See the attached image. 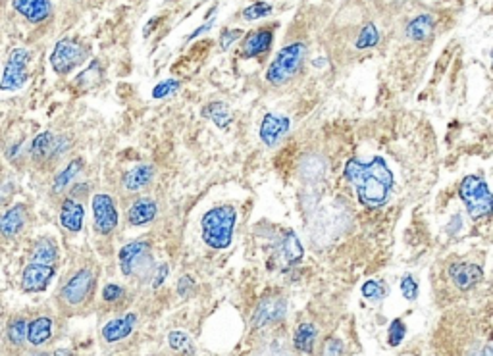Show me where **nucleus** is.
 <instances>
[{"mask_svg": "<svg viewBox=\"0 0 493 356\" xmlns=\"http://www.w3.org/2000/svg\"><path fill=\"white\" fill-rule=\"evenodd\" d=\"M214 23H216V20H210V21H208V23H203L201 28L195 29V31H193V33H191V35L187 37V41H195L197 37H201V35H203V33H206V31H210V29L214 28Z\"/></svg>", "mask_w": 493, "mask_h": 356, "instance_id": "obj_47", "label": "nucleus"}, {"mask_svg": "<svg viewBox=\"0 0 493 356\" xmlns=\"http://www.w3.org/2000/svg\"><path fill=\"white\" fill-rule=\"evenodd\" d=\"M179 87H182V83L177 79H164V81H160V83H156L153 87V98L155 100H162V98L172 97V95H176L179 91Z\"/></svg>", "mask_w": 493, "mask_h": 356, "instance_id": "obj_37", "label": "nucleus"}, {"mask_svg": "<svg viewBox=\"0 0 493 356\" xmlns=\"http://www.w3.org/2000/svg\"><path fill=\"white\" fill-rule=\"evenodd\" d=\"M12 6L18 14L33 25L44 23L52 16L50 0H12Z\"/></svg>", "mask_w": 493, "mask_h": 356, "instance_id": "obj_19", "label": "nucleus"}, {"mask_svg": "<svg viewBox=\"0 0 493 356\" xmlns=\"http://www.w3.org/2000/svg\"><path fill=\"white\" fill-rule=\"evenodd\" d=\"M100 295H102V300H105L106 304H120L121 300L126 299L127 293L126 287L120 285V283H106L102 287Z\"/></svg>", "mask_w": 493, "mask_h": 356, "instance_id": "obj_36", "label": "nucleus"}, {"mask_svg": "<svg viewBox=\"0 0 493 356\" xmlns=\"http://www.w3.org/2000/svg\"><path fill=\"white\" fill-rule=\"evenodd\" d=\"M449 278L461 291H468L482 281L484 272L478 264H470V262H457L449 268Z\"/></svg>", "mask_w": 493, "mask_h": 356, "instance_id": "obj_22", "label": "nucleus"}, {"mask_svg": "<svg viewBox=\"0 0 493 356\" xmlns=\"http://www.w3.org/2000/svg\"><path fill=\"white\" fill-rule=\"evenodd\" d=\"M168 272H170L168 264H162L156 268L155 273H153V289H158V287L162 285L164 281H166V278H168Z\"/></svg>", "mask_w": 493, "mask_h": 356, "instance_id": "obj_46", "label": "nucleus"}, {"mask_svg": "<svg viewBox=\"0 0 493 356\" xmlns=\"http://www.w3.org/2000/svg\"><path fill=\"white\" fill-rule=\"evenodd\" d=\"M272 44H274V31L272 29H254V31H249L245 39H243V42H241L239 54L245 60L264 57V54L270 52Z\"/></svg>", "mask_w": 493, "mask_h": 356, "instance_id": "obj_15", "label": "nucleus"}, {"mask_svg": "<svg viewBox=\"0 0 493 356\" xmlns=\"http://www.w3.org/2000/svg\"><path fill=\"white\" fill-rule=\"evenodd\" d=\"M458 196L465 203L468 216L473 220H484L493 214V195L487 183L478 175H466L458 187Z\"/></svg>", "mask_w": 493, "mask_h": 356, "instance_id": "obj_6", "label": "nucleus"}, {"mask_svg": "<svg viewBox=\"0 0 493 356\" xmlns=\"http://www.w3.org/2000/svg\"><path fill=\"white\" fill-rule=\"evenodd\" d=\"M399 287H401V295L405 299L410 300V302L416 300V297H418V283H416L412 275H405Z\"/></svg>", "mask_w": 493, "mask_h": 356, "instance_id": "obj_41", "label": "nucleus"}, {"mask_svg": "<svg viewBox=\"0 0 493 356\" xmlns=\"http://www.w3.org/2000/svg\"><path fill=\"white\" fill-rule=\"evenodd\" d=\"M28 356H57V350H37V352H29Z\"/></svg>", "mask_w": 493, "mask_h": 356, "instance_id": "obj_49", "label": "nucleus"}, {"mask_svg": "<svg viewBox=\"0 0 493 356\" xmlns=\"http://www.w3.org/2000/svg\"><path fill=\"white\" fill-rule=\"evenodd\" d=\"M68 196H70V198H73V201L83 203L85 198L89 196V183L76 182L70 189H68Z\"/></svg>", "mask_w": 493, "mask_h": 356, "instance_id": "obj_43", "label": "nucleus"}, {"mask_svg": "<svg viewBox=\"0 0 493 356\" xmlns=\"http://www.w3.org/2000/svg\"><path fill=\"white\" fill-rule=\"evenodd\" d=\"M405 331H407V328H405V324H403L401 320L391 321L388 329L389 345H391V347H399L403 339H405Z\"/></svg>", "mask_w": 493, "mask_h": 356, "instance_id": "obj_39", "label": "nucleus"}, {"mask_svg": "<svg viewBox=\"0 0 493 356\" xmlns=\"http://www.w3.org/2000/svg\"><path fill=\"white\" fill-rule=\"evenodd\" d=\"M309 49L303 41H295L285 44L274 60L270 62L266 70V81L274 87H283L289 81H293L301 70H303L304 60H307Z\"/></svg>", "mask_w": 493, "mask_h": 356, "instance_id": "obj_4", "label": "nucleus"}, {"mask_svg": "<svg viewBox=\"0 0 493 356\" xmlns=\"http://www.w3.org/2000/svg\"><path fill=\"white\" fill-rule=\"evenodd\" d=\"M434 33V18L428 14L416 16L415 20L407 25V37L415 42L428 41Z\"/></svg>", "mask_w": 493, "mask_h": 356, "instance_id": "obj_31", "label": "nucleus"}, {"mask_svg": "<svg viewBox=\"0 0 493 356\" xmlns=\"http://www.w3.org/2000/svg\"><path fill=\"white\" fill-rule=\"evenodd\" d=\"M386 295H388V289L381 285V283H378V281L370 280L362 285V297L368 300H376V302H380Z\"/></svg>", "mask_w": 493, "mask_h": 356, "instance_id": "obj_38", "label": "nucleus"}, {"mask_svg": "<svg viewBox=\"0 0 493 356\" xmlns=\"http://www.w3.org/2000/svg\"><path fill=\"white\" fill-rule=\"evenodd\" d=\"M153 179H155V166L143 162V164L133 166V168L129 170V172L121 177V189H124L126 193L135 195V193L145 191V189L153 183Z\"/></svg>", "mask_w": 493, "mask_h": 356, "instance_id": "obj_21", "label": "nucleus"}, {"mask_svg": "<svg viewBox=\"0 0 493 356\" xmlns=\"http://www.w3.org/2000/svg\"><path fill=\"white\" fill-rule=\"evenodd\" d=\"M251 356H287V350L278 343H266L264 347L256 349Z\"/></svg>", "mask_w": 493, "mask_h": 356, "instance_id": "obj_42", "label": "nucleus"}, {"mask_svg": "<svg viewBox=\"0 0 493 356\" xmlns=\"http://www.w3.org/2000/svg\"><path fill=\"white\" fill-rule=\"evenodd\" d=\"M89 58V50L83 42L71 37H62L50 52V68L57 76H70Z\"/></svg>", "mask_w": 493, "mask_h": 356, "instance_id": "obj_8", "label": "nucleus"}, {"mask_svg": "<svg viewBox=\"0 0 493 356\" xmlns=\"http://www.w3.org/2000/svg\"><path fill=\"white\" fill-rule=\"evenodd\" d=\"M52 337H54V318L47 314L35 316L28 324V343L33 349L47 345Z\"/></svg>", "mask_w": 493, "mask_h": 356, "instance_id": "obj_25", "label": "nucleus"}, {"mask_svg": "<svg viewBox=\"0 0 493 356\" xmlns=\"http://www.w3.org/2000/svg\"><path fill=\"white\" fill-rule=\"evenodd\" d=\"M71 150V139L66 133L42 131L29 145V160L37 166L57 164Z\"/></svg>", "mask_w": 493, "mask_h": 356, "instance_id": "obj_7", "label": "nucleus"}, {"mask_svg": "<svg viewBox=\"0 0 493 356\" xmlns=\"http://www.w3.org/2000/svg\"><path fill=\"white\" fill-rule=\"evenodd\" d=\"M97 291V272L91 266H81L73 270L71 275L66 278L60 289H58L57 300L66 312H83L85 308L93 302Z\"/></svg>", "mask_w": 493, "mask_h": 356, "instance_id": "obj_2", "label": "nucleus"}, {"mask_svg": "<svg viewBox=\"0 0 493 356\" xmlns=\"http://www.w3.org/2000/svg\"><path fill=\"white\" fill-rule=\"evenodd\" d=\"M480 356H493V347H486V349L482 350V355Z\"/></svg>", "mask_w": 493, "mask_h": 356, "instance_id": "obj_50", "label": "nucleus"}, {"mask_svg": "<svg viewBox=\"0 0 493 356\" xmlns=\"http://www.w3.org/2000/svg\"><path fill=\"white\" fill-rule=\"evenodd\" d=\"M100 73H102V66H100L99 60H91V64L76 77V85L83 87V89L85 87H95L100 79Z\"/></svg>", "mask_w": 493, "mask_h": 356, "instance_id": "obj_33", "label": "nucleus"}, {"mask_svg": "<svg viewBox=\"0 0 493 356\" xmlns=\"http://www.w3.org/2000/svg\"><path fill=\"white\" fill-rule=\"evenodd\" d=\"M29 60H31V54L23 47H18L8 54L6 66H4V71L0 77V91L16 93L28 85Z\"/></svg>", "mask_w": 493, "mask_h": 356, "instance_id": "obj_10", "label": "nucleus"}, {"mask_svg": "<svg viewBox=\"0 0 493 356\" xmlns=\"http://www.w3.org/2000/svg\"><path fill=\"white\" fill-rule=\"evenodd\" d=\"M378 41H380V33H378V28L374 25V23H367L364 28L360 29L359 37H357V41H355V47L359 50H367V49H372V47H376L378 44Z\"/></svg>", "mask_w": 493, "mask_h": 356, "instance_id": "obj_34", "label": "nucleus"}, {"mask_svg": "<svg viewBox=\"0 0 493 356\" xmlns=\"http://www.w3.org/2000/svg\"><path fill=\"white\" fill-rule=\"evenodd\" d=\"M338 208H324L318 212L314 225H312V237L314 239H326L330 241L341 231V212H335Z\"/></svg>", "mask_w": 493, "mask_h": 356, "instance_id": "obj_23", "label": "nucleus"}, {"mask_svg": "<svg viewBox=\"0 0 493 356\" xmlns=\"http://www.w3.org/2000/svg\"><path fill=\"white\" fill-rule=\"evenodd\" d=\"M193 287H195V281H193V278L191 275H182L179 280H177V295L179 297H187V295L193 291Z\"/></svg>", "mask_w": 493, "mask_h": 356, "instance_id": "obj_45", "label": "nucleus"}, {"mask_svg": "<svg viewBox=\"0 0 493 356\" xmlns=\"http://www.w3.org/2000/svg\"><path fill=\"white\" fill-rule=\"evenodd\" d=\"M54 275H57V266L29 262L21 270L20 285L25 293H42V291L49 289L50 281L54 280Z\"/></svg>", "mask_w": 493, "mask_h": 356, "instance_id": "obj_12", "label": "nucleus"}, {"mask_svg": "<svg viewBox=\"0 0 493 356\" xmlns=\"http://www.w3.org/2000/svg\"><path fill=\"white\" fill-rule=\"evenodd\" d=\"M60 225L68 233H79L85 225V206L79 201H73L66 196L60 204V214H58Z\"/></svg>", "mask_w": 493, "mask_h": 356, "instance_id": "obj_20", "label": "nucleus"}, {"mask_svg": "<svg viewBox=\"0 0 493 356\" xmlns=\"http://www.w3.org/2000/svg\"><path fill=\"white\" fill-rule=\"evenodd\" d=\"M343 352V345L335 337H330L328 341L324 343V350H322V356H341Z\"/></svg>", "mask_w": 493, "mask_h": 356, "instance_id": "obj_44", "label": "nucleus"}, {"mask_svg": "<svg viewBox=\"0 0 493 356\" xmlns=\"http://www.w3.org/2000/svg\"><path fill=\"white\" fill-rule=\"evenodd\" d=\"M28 324L29 321L21 316H16L12 320L8 321L6 333H4V339H6V345L12 350H21L28 343Z\"/></svg>", "mask_w": 493, "mask_h": 356, "instance_id": "obj_29", "label": "nucleus"}, {"mask_svg": "<svg viewBox=\"0 0 493 356\" xmlns=\"http://www.w3.org/2000/svg\"><path fill=\"white\" fill-rule=\"evenodd\" d=\"M29 224V208L23 203H16L12 206H8L2 214H0V237L18 239L25 231Z\"/></svg>", "mask_w": 493, "mask_h": 356, "instance_id": "obj_13", "label": "nucleus"}, {"mask_svg": "<svg viewBox=\"0 0 493 356\" xmlns=\"http://www.w3.org/2000/svg\"><path fill=\"white\" fill-rule=\"evenodd\" d=\"M285 314H287V300L278 293L266 295L254 307L253 316H251V328L259 333L272 329L285 320Z\"/></svg>", "mask_w": 493, "mask_h": 356, "instance_id": "obj_9", "label": "nucleus"}, {"mask_svg": "<svg viewBox=\"0 0 493 356\" xmlns=\"http://www.w3.org/2000/svg\"><path fill=\"white\" fill-rule=\"evenodd\" d=\"M289 127H291V119L287 116L274 112L266 114L259 127V137H261L262 145L268 148L278 147L289 133Z\"/></svg>", "mask_w": 493, "mask_h": 356, "instance_id": "obj_14", "label": "nucleus"}, {"mask_svg": "<svg viewBox=\"0 0 493 356\" xmlns=\"http://www.w3.org/2000/svg\"><path fill=\"white\" fill-rule=\"evenodd\" d=\"M304 256V249L293 230H285L275 241V259L283 266L299 264Z\"/></svg>", "mask_w": 493, "mask_h": 356, "instance_id": "obj_17", "label": "nucleus"}, {"mask_svg": "<svg viewBox=\"0 0 493 356\" xmlns=\"http://www.w3.org/2000/svg\"><path fill=\"white\" fill-rule=\"evenodd\" d=\"M318 329L310 324V321H303L299 324L293 333V347L303 355H312L314 352V343H316Z\"/></svg>", "mask_w": 493, "mask_h": 356, "instance_id": "obj_30", "label": "nucleus"}, {"mask_svg": "<svg viewBox=\"0 0 493 356\" xmlns=\"http://www.w3.org/2000/svg\"><path fill=\"white\" fill-rule=\"evenodd\" d=\"M118 266L126 278H135L139 281L150 278L156 270L150 241L137 239V241L124 244L118 252Z\"/></svg>", "mask_w": 493, "mask_h": 356, "instance_id": "obj_5", "label": "nucleus"}, {"mask_svg": "<svg viewBox=\"0 0 493 356\" xmlns=\"http://www.w3.org/2000/svg\"><path fill=\"white\" fill-rule=\"evenodd\" d=\"M8 196H10V191H8V187H0V206H2V204H6Z\"/></svg>", "mask_w": 493, "mask_h": 356, "instance_id": "obj_48", "label": "nucleus"}, {"mask_svg": "<svg viewBox=\"0 0 493 356\" xmlns=\"http://www.w3.org/2000/svg\"><path fill=\"white\" fill-rule=\"evenodd\" d=\"M245 35L241 29H230L226 28L224 31H222V35H220V49L222 50H230L235 44V42L239 41L241 37Z\"/></svg>", "mask_w": 493, "mask_h": 356, "instance_id": "obj_40", "label": "nucleus"}, {"mask_svg": "<svg viewBox=\"0 0 493 356\" xmlns=\"http://www.w3.org/2000/svg\"><path fill=\"white\" fill-rule=\"evenodd\" d=\"M81 172H83V160H81V158H73V160L68 162V164L58 172L54 182H52V195H64V193H68V189L76 183V179H78V175L81 174Z\"/></svg>", "mask_w": 493, "mask_h": 356, "instance_id": "obj_27", "label": "nucleus"}, {"mask_svg": "<svg viewBox=\"0 0 493 356\" xmlns=\"http://www.w3.org/2000/svg\"><path fill=\"white\" fill-rule=\"evenodd\" d=\"M158 216V204L150 196H139L127 208L126 220L131 227H145L153 224Z\"/></svg>", "mask_w": 493, "mask_h": 356, "instance_id": "obj_18", "label": "nucleus"}, {"mask_svg": "<svg viewBox=\"0 0 493 356\" xmlns=\"http://www.w3.org/2000/svg\"><path fill=\"white\" fill-rule=\"evenodd\" d=\"M272 4H268V2H254V4H251V6H246L243 12H241V18L245 21H256V20H262V18H268V16L272 14Z\"/></svg>", "mask_w": 493, "mask_h": 356, "instance_id": "obj_35", "label": "nucleus"}, {"mask_svg": "<svg viewBox=\"0 0 493 356\" xmlns=\"http://www.w3.org/2000/svg\"><path fill=\"white\" fill-rule=\"evenodd\" d=\"M91 208L95 231L102 237L112 235L120 225V212H118L116 198L112 195H108V193H97V195H93Z\"/></svg>", "mask_w": 493, "mask_h": 356, "instance_id": "obj_11", "label": "nucleus"}, {"mask_svg": "<svg viewBox=\"0 0 493 356\" xmlns=\"http://www.w3.org/2000/svg\"><path fill=\"white\" fill-rule=\"evenodd\" d=\"M168 347L177 356H193L195 355V343L191 336L184 329H172L168 333Z\"/></svg>", "mask_w": 493, "mask_h": 356, "instance_id": "obj_32", "label": "nucleus"}, {"mask_svg": "<svg viewBox=\"0 0 493 356\" xmlns=\"http://www.w3.org/2000/svg\"><path fill=\"white\" fill-rule=\"evenodd\" d=\"M326 170H328V164H326L324 156H320L316 153L304 154L303 158L299 160V177L303 179L304 183H320L326 177Z\"/></svg>", "mask_w": 493, "mask_h": 356, "instance_id": "obj_24", "label": "nucleus"}, {"mask_svg": "<svg viewBox=\"0 0 493 356\" xmlns=\"http://www.w3.org/2000/svg\"><path fill=\"white\" fill-rule=\"evenodd\" d=\"M203 118L210 119L214 126L222 129V131H227L233 124V116L230 106L222 100H214V102H208V105L203 108Z\"/></svg>", "mask_w": 493, "mask_h": 356, "instance_id": "obj_28", "label": "nucleus"}, {"mask_svg": "<svg viewBox=\"0 0 493 356\" xmlns=\"http://www.w3.org/2000/svg\"><path fill=\"white\" fill-rule=\"evenodd\" d=\"M492 62H493V50H492Z\"/></svg>", "mask_w": 493, "mask_h": 356, "instance_id": "obj_51", "label": "nucleus"}, {"mask_svg": "<svg viewBox=\"0 0 493 356\" xmlns=\"http://www.w3.org/2000/svg\"><path fill=\"white\" fill-rule=\"evenodd\" d=\"M237 224V210L230 204H220L206 210L201 218V235L203 243L212 251H224L233 241Z\"/></svg>", "mask_w": 493, "mask_h": 356, "instance_id": "obj_3", "label": "nucleus"}, {"mask_svg": "<svg viewBox=\"0 0 493 356\" xmlns=\"http://www.w3.org/2000/svg\"><path fill=\"white\" fill-rule=\"evenodd\" d=\"M345 177L357 189L359 201L367 208H378L388 203L393 189V174L381 156H376L370 162L351 158L345 166Z\"/></svg>", "mask_w": 493, "mask_h": 356, "instance_id": "obj_1", "label": "nucleus"}, {"mask_svg": "<svg viewBox=\"0 0 493 356\" xmlns=\"http://www.w3.org/2000/svg\"><path fill=\"white\" fill-rule=\"evenodd\" d=\"M58 259H60V251H58L57 241L52 237L35 239L31 249H29V262L57 266Z\"/></svg>", "mask_w": 493, "mask_h": 356, "instance_id": "obj_26", "label": "nucleus"}, {"mask_svg": "<svg viewBox=\"0 0 493 356\" xmlns=\"http://www.w3.org/2000/svg\"><path fill=\"white\" fill-rule=\"evenodd\" d=\"M135 326H137V314L126 312V314L116 316L112 320L106 321L100 329V337L108 345H114V343H120L131 336L135 331Z\"/></svg>", "mask_w": 493, "mask_h": 356, "instance_id": "obj_16", "label": "nucleus"}]
</instances>
